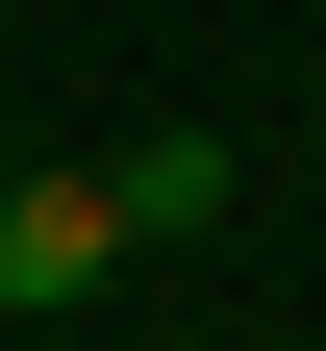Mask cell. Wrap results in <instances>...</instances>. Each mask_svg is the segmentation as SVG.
<instances>
[{"instance_id":"1","label":"cell","mask_w":326,"mask_h":351,"mask_svg":"<svg viewBox=\"0 0 326 351\" xmlns=\"http://www.w3.org/2000/svg\"><path fill=\"white\" fill-rule=\"evenodd\" d=\"M126 251H151V226H126V176H0V301H25V326L101 301Z\"/></svg>"},{"instance_id":"2","label":"cell","mask_w":326,"mask_h":351,"mask_svg":"<svg viewBox=\"0 0 326 351\" xmlns=\"http://www.w3.org/2000/svg\"><path fill=\"white\" fill-rule=\"evenodd\" d=\"M101 176H126V226H151V251H176V226H226V125H126Z\"/></svg>"}]
</instances>
